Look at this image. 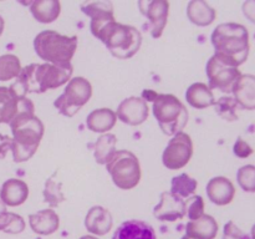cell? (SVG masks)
<instances>
[{
    "label": "cell",
    "mask_w": 255,
    "mask_h": 239,
    "mask_svg": "<svg viewBox=\"0 0 255 239\" xmlns=\"http://www.w3.org/2000/svg\"><path fill=\"white\" fill-rule=\"evenodd\" d=\"M72 71V66L60 67L47 62L30 64L21 69L16 81L10 87L21 97H26L30 92L42 94L47 90L57 89L67 84L71 79Z\"/></svg>",
    "instance_id": "obj_1"
},
{
    "label": "cell",
    "mask_w": 255,
    "mask_h": 239,
    "mask_svg": "<svg viewBox=\"0 0 255 239\" xmlns=\"http://www.w3.org/2000/svg\"><path fill=\"white\" fill-rule=\"evenodd\" d=\"M216 54L214 56L229 66L238 67L247 61L251 50L247 27L237 22L218 25L212 34Z\"/></svg>",
    "instance_id": "obj_2"
},
{
    "label": "cell",
    "mask_w": 255,
    "mask_h": 239,
    "mask_svg": "<svg viewBox=\"0 0 255 239\" xmlns=\"http://www.w3.org/2000/svg\"><path fill=\"white\" fill-rule=\"evenodd\" d=\"M9 124L12 132V158L16 163L27 161L34 156L41 142L44 123L34 112H20Z\"/></svg>",
    "instance_id": "obj_3"
},
{
    "label": "cell",
    "mask_w": 255,
    "mask_h": 239,
    "mask_svg": "<svg viewBox=\"0 0 255 239\" xmlns=\"http://www.w3.org/2000/svg\"><path fill=\"white\" fill-rule=\"evenodd\" d=\"M37 56L47 64L60 67L72 66L71 60L77 49V36H66L54 30H45L34 39Z\"/></svg>",
    "instance_id": "obj_4"
},
{
    "label": "cell",
    "mask_w": 255,
    "mask_h": 239,
    "mask_svg": "<svg viewBox=\"0 0 255 239\" xmlns=\"http://www.w3.org/2000/svg\"><path fill=\"white\" fill-rule=\"evenodd\" d=\"M101 40L117 59L127 60L138 52L142 45V35L136 27L121 22L110 21L95 35Z\"/></svg>",
    "instance_id": "obj_5"
},
{
    "label": "cell",
    "mask_w": 255,
    "mask_h": 239,
    "mask_svg": "<svg viewBox=\"0 0 255 239\" xmlns=\"http://www.w3.org/2000/svg\"><path fill=\"white\" fill-rule=\"evenodd\" d=\"M153 115L167 136L182 132L188 122V111L186 106L171 94H157L153 99Z\"/></svg>",
    "instance_id": "obj_6"
},
{
    "label": "cell",
    "mask_w": 255,
    "mask_h": 239,
    "mask_svg": "<svg viewBox=\"0 0 255 239\" xmlns=\"http://www.w3.org/2000/svg\"><path fill=\"white\" fill-rule=\"evenodd\" d=\"M107 172L119 188L128 191L141 181V166L136 154L127 149L115 152L106 163Z\"/></svg>",
    "instance_id": "obj_7"
},
{
    "label": "cell",
    "mask_w": 255,
    "mask_h": 239,
    "mask_svg": "<svg viewBox=\"0 0 255 239\" xmlns=\"http://www.w3.org/2000/svg\"><path fill=\"white\" fill-rule=\"evenodd\" d=\"M92 96V86L85 77H74L67 82L66 89L54 102L57 111L66 117H72L89 102Z\"/></svg>",
    "instance_id": "obj_8"
},
{
    "label": "cell",
    "mask_w": 255,
    "mask_h": 239,
    "mask_svg": "<svg viewBox=\"0 0 255 239\" xmlns=\"http://www.w3.org/2000/svg\"><path fill=\"white\" fill-rule=\"evenodd\" d=\"M193 154V142L189 134L184 132L174 134L173 138L169 139L166 149L162 156L164 167L168 169H181L187 166Z\"/></svg>",
    "instance_id": "obj_9"
},
{
    "label": "cell",
    "mask_w": 255,
    "mask_h": 239,
    "mask_svg": "<svg viewBox=\"0 0 255 239\" xmlns=\"http://www.w3.org/2000/svg\"><path fill=\"white\" fill-rule=\"evenodd\" d=\"M206 72L208 76L209 89H217L226 94H231L233 91L234 85L242 76L238 67L226 65L214 55L207 62Z\"/></svg>",
    "instance_id": "obj_10"
},
{
    "label": "cell",
    "mask_w": 255,
    "mask_h": 239,
    "mask_svg": "<svg viewBox=\"0 0 255 239\" xmlns=\"http://www.w3.org/2000/svg\"><path fill=\"white\" fill-rule=\"evenodd\" d=\"M31 100L21 97L11 87L0 86V123H10L20 112H34Z\"/></svg>",
    "instance_id": "obj_11"
},
{
    "label": "cell",
    "mask_w": 255,
    "mask_h": 239,
    "mask_svg": "<svg viewBox=\"0 0 255 239\" xmlns=\"http://www.w3.org/2000/svg\"><path fill=\"white\" fill-rule=\"evenodd\" d=\"M139 10L148 20L147 27L152 36L158 39L163 34L169 14V2L166 0H152V1H138Z\"/></svg>",
    "instance_id": "obj_12"
},
{
    "label": "cell",
    "mask_w": 255,
    "mask_h": 239,
    "mask_svg": "<svg viewBox=\"0 0 255 239\" xmlns=\"http://www.w3.org/2000/svg\"><path fill=\"white\" fill-rule=\"evenodd\" d=\"M149 110L147 102L141 97H128L125 99L117 107L116 116L120 121L129 126H138L148 119Z\"/></svg>",
    "instance_id": "obj_13"
},
{
    "label": "cell",
    "mask_w": 255,
    "mask_h": 239,
    "mask_svg": "<svg viewBox=\"0 0 255 239\" xmlns=\"http://www.w3.org/2000/svg\"><path fill=\"white\" fill-rule=\"evenodd\" d=\"M153 216L162 222L179 221L186 216L184 201L171 192H163L161 194L159 203L154 207Z\"/></svg>",
    "instance_id": "obj_14"
},
{
    "label": "cell",
    "mask_w": 255,
    "mask_h": 239,
    "mask_svg": "<svg viewBox=\"0 0 255 239\" xmlns=\"http://www.w3.org/2000/svg\"><path fill=\"white\" fill-rule=\"evenodd\" d=\"M81 10L91 17L90 29L94 36L107 22L115 21L114 5L111 1H86L81 4Z\"/></svg>",
    "instance_id": "obj_15"
},
{
    "label": "cell",
    "mask_w": 255,
    "mask_h": 239,
    "mask_svg": "<svg viewBox=\"0 0 255 239\" xmlns=\"http://www.w3.org/2000/svg\"><path fill=\"white\" fill-rule=\"evenodd\" d=\"M207 196L217 206H227L236 196V188L231 179L226 177H214L207 184Z\"/></svg>",
    "instance_id": "obj_16"
},
{
    "label": "cell",
    "mask_w": 255,
    "mask_h": 239,
    "mask_svg": "<svg viewBox=\"0 0 255 239\" xmlns=\"http://www.w3.org/2000/svg\"><path fill=\"white\" fill-rule=\"evenodd\" d=\"M112 239H157L151 224L142 221H126L115 231Z\"/></svg>",
    "instance_id": "obj_17"
},
{
    "label": "cell",
    "mask_w": 255,
    "mask_h": 239,
    "mask_svg": "<svg viewBox=\"0 0 255 239\" xmlns=\"http://www.w3.org/2000/svg\"><path fill=\"white\" fill-rule=\"evenodd\" d=\"M112 216L110 211L101 206H95L89 209L85 218V227L95 236H106L112 228Z\"/></svg>",
    "instance_id": "obj_18"
},
{
    "label": "cell",
    "mask_w": 255,
    "mask_h": 239,
    "mask_svg": "<svg viewBox=\"0 0 255 239\" xmlns=\"http://www.w3.org/2000/svg\"><path fill=\"white\" fill-rule=\"evenodd\" d=\"M29 197V187L24 181L10 178L2 183L0 189V201L9 207H17L24 203Z\"/></svg>",
    "instance_id": "obj_19"
},
{
    "label": "cell",
    "mask_w": 255,
    "mask_h": 239,
    "mask_svg": "<svg viewBox=\"0 0 255 239\" xmlns=\"http://www.w3.org/2000/svg\"><path fill=\"white\" fill-rule=\"evenodd\" d=\"M218 234V223L208 214H203L186 226V237L189 239H214Z\"/></svg>",
    "instance_id": "obj_20"
},
{
    "label": "cell",
    "mask_w": 255,
    "mask_h": 239,
    "mask_svg": "<svg viewBox=\"0 0 255 239\" xmlns=\"http://www.w3.org/2000/svg\"><path fill=\"white\" fill-rule=\"evenodd\" d=\"M32 232L40 236H50L59 229L60 219L54 209H42L29 216Z\"/></svg>",
    "instance_id": "obj_21"
},
{
    "label": "cell",
    "mask_w": 255,
    "mask_h": 239,
    "mask_svg": "<svg viewBox=\"0 0 255 239\" xmlns=\"http://www.w3.org/2000/svg\"><path fill=\"white\" fill-rule=\"evenodd\" d=\"M234 100L244 110H255V76L242 75L233 87Z\"/></svg>",
    "instance_id": "obj_22"
},
{
    "label": "cell",
    "mask_w": 255,
    "mask_h": 239,
    "mask_svg": "<svg viewBox=\"0 0 255 239\" xmlns=\"http://www.w3.org/2000/svg\"><path fill=\"white\" fill-rule=\"evenodd\" d=\"M187 16L197 26H208L216 20L217 12L203 0H193L187 5Z\"/></svg>",
    "instance_id": "obj_23"
},
{
    "label": "cell",
    "mask_w": 255,
    "mask_h": 239,
    "mask_svg": "<svg viewBox=\"0 0 255 239\" xmlns=\"http://www.w3.org/2000/svg\"><path fill=\"white\" fill-rule=\"evenodd\" d=\"M117 116L116 112L110 109L94 110L86 119V126L90 131L104 133L114 128L116 124Z\"/></svg>",
    "instance_id": "obj_24"
},
{
    "label": "cell",
    "mask_w": 255,
    "mask_h": 239,
    "mask_svg": "<svg viewBox=\"0 0 255 239\" xmlns=\"http://www.w3.org/2000/svg\"><path fill=\"white\" fill-rule=\"evenodd\" d=\"M186 100L192 107L198 110L207 109L216 104L213 92L203 82H196L191 85L186 92Z\"/></svg>",
    "instance_id": "obj_25"
},
{
    "label": "cell",
    "mask_w": 255,
    "mask_h": 239,
    "mask_svg": "<svg viewBox=\"0 0 255 239\" xmlns=\"http://www.w3.org/2000/svg\"><path fill=\"white\" fill-rule=\"evenodd\" d=\"M32 16L42 24H50L59 17L61 4L57 0H36L30 5Z\"/></svg>",
    "instance_id": "obj_26"
},
{
    "label": "cell",
    "mask_w": 255,
    "mask_h": 239,
    "mask_svg": "<svg viewBox=\"0 0 255 239\" xmlns=\"http://www.w3.org/2000/svg\"><path fill=\"white\" fill-rule=\"evenodd\" d=\"M117 138L114 133H105L94 144L95 161L99 164H106L116 152Z\"/></svg>",
    "instance_id": "obj_27"
},
{
    "label": "cell",
    "mask_w": 255,
    "mask_h": 239,
    "mask_svg": "<svg viewBox=\"0 0 255 239\" xmlns=\"http://www.w3.org/2000/svg\"><path fill=\"white\" fill-rule=\"evenodd\" d=\"M197 181L187 173H182L179 176L173 177L171 183V193L181 197V198H189L196 192Z\"/></svg>",
    "instance_id": "obj_28"
},
{
    "label": "cell",
    "mask_w": 255,
    "mask_h": 239,
    "mask_svg": "<svg viewBox=\"0 0 255 239\" xmlns=\"http://www.w3.org/2000/svg\"><path fill=\"white\" fill-rule=\"evenodd\" d=\"M21 71V64L19 57L6 54L0 56V81H9L19 76Z\"/></svg>",
    "instance_id": "obj_29"
},
{
    "label": "cell",
    "mask_w": 255,
    "mask_h": 239,
    "mask_svg": "<svg viewBox=\"0 0 255 239\" xmlns=\"http://www.w3.org/2000/svg\"><path fill=\"white\" fill-rule=\"evenodd\" d=\"M25 221L21 216L12 212H2L0 214V231L9 234H19L24 232Z\"/></svg>",
    "instance_id": "obj_30"
},
{
    "label": "cell",
    "mask_w": 255,
    "mask_h": 239,
    "mask_svg": "<svg viewBox=\"0 0 255 239\" xmlns=\"http://www.w3.org/2000/svg\"><path fill=\"white\" fill-rule=\"evenodd\" d=\"M216 107V112L222 117L223 120L229 122H233L238 120V114H237V109H238V104L232 96H223L216 101L214 104Z\"/></svg>",
    "instance_id": "obj_31"
},
{
    "label": "cell",
    "mask_w": 255,
    "mask_h": 239,
    "mask_svg": "<svg viewBox=\"0 0 255 239\" xmlns=\"http://www.w3.org/2000/svg\"><path fill=\"white\" fill-rule=\"evenodd\" d=\"M42 193H44V201L50 207H57L61 202L65 201V196L61 191V182L55 181L54 176L50 177L46 181Z\"/></svg>",
    "instance_id": "obj_32"
},
{
    "label": "cell",
    "mask_w": 255,
    "mask_h": 239,
    "mask_svg": "<svg viewBox=\"0 0 255 239\" xmlns=\"http://www.w3.org/2000/svg\"><path fill=\"white\" fill-rule=\"evenodd\" d=\"M237 181L243 191L255 193V166L247 164L241 167L237 173Z\"/></svg>",
    "instance_id": "obj_33"
},
{
    "label": "cell",
    "mask_w": 255,
    "mask_h": 239,
    "mask_svg": "<svg viewBox=\"0 0 255 239\" xmlns=\"http://www.w3.org/2000/svg\"><path fill=\"white\" fill-rule=\"evenodd\" d=\"M184 212L186 216L191 221L199 218L203 216L204 212V201L201 196H191L184 201Z\"/></svg>",
    "instance_id": "obj_34"
},
{
    "label": "cell",
    "mask_w": 255,
    "mask_h": 239,
    "mask_svg": "<svg viewBox=\"0 0 255 239\" xmlns=\"http://www.w3.org/2000/svg\"><path fill=\"white\" fill-rule=\"evenodd\" d=\"M223 239H252V237L249 236L248 233L242 231L241 228H238V227L231 221L224 226Z\"/></svg>",
    "instance_id": "obj_35"
},
{
    "label": "cell",
    "mask_w": 255,
    "mask_h": 239,
    "mask_svg": "<svg viewBox=\"0 0 255 239\" xmlns=\"http://www.w3.org/2000/svg\"><path fill=\"white\" fill-rule=\"evenodd\" d=\"M233 151L234 154H236L237 157H239V158H248V157L251 156V154H253L254 152L253 148L249 146V143H247L242 137H239V138L237 139L236 143H234Z\"/></svg>",
    "instance_id": "obj_36"
},
{
    "label": "cell",
    "mask_w": 255,
    "mask_h": 239,
    "mask_svg": "<svg viewBox=\"0 0 255 239\" xmlns=\"http://www.w3.org/2000/svg\"><path fill=\"white\" fill-rule=\"evenodd\" d=\"M12 138L7 134L0 133V159H4L9 149H11Z\"/></svg>",
    "instance_id": "obj_37"
},
{
    "label": "cell",
    "mask_w": 255,
    "mask_h": 239,
    "mask_svg": "<svg viewBox=\"0 0 255 239\" xmlns=\"http://www.w3.org/2000/svg\"><path fill=\"white\" fill-rule=\"evenodd\" d=\"M243 14L249 21L255 24V0H248V1L243 2Z\"/></svg>",
    "instance_id": "obj_38"
},
{
    "label": "cell",
    "mask_w": 255,
    "mask_h": 239,
    "mask_svg": "<svg viewBox=\"0 0 255 239\" xmlns=\"http://www.w3.org/2000/svg\"><path fill=\"white\" fill-rule=\"evenodd\" d=\"M4 25H5V22H4V19H2V17L0 16V36H1L2 31H4Z\"/></svg>",
    "instance_id": "obj_39"
},
{
    "label": "cell",
    "mask_w": 255,
    "mask_h": 239,
    "mask_svg": "<svg viewBox=\"0 0 255 239\" xmlns=\"http://www.w3.org/2000/svg\"><path fill=\"white\" fill-rule=\"evenodd\" d=\"M6 211V206H5L4 203H2L1 201H0V214L2 213V212H5Z\"/></svg>",
    "instance_id": "obj_40"
},
{
    "label": "cell",
    "mask_w": 255,
    "mask_h": 239,
    "mask_svg": "<svg viewBox=\"0 0 255 239\" xmlns=\"http://www.w3.org/2000/svg\"><path fill=\"white\" fill-rule=\"evenodd\" d=\"M80 239H97V238L96 237H92V236H84V237H81Z\"/></svg>",
    "instance_id": "obj_41"
},
{
    "label": "cell",
    "mask_w": 255,
    "mask_h": 239,
    "mask_svg": "<svg viewBox=\"0 0 255 239\" xmlns=\"http://www.w3.org/2000/svg\"><path fill=\"white\" fill-rule=\"evenodd\" d=\"M252 239H255V224L253 226V228H252V234H251Z\"/></svg>",
    "instance_id": "obj_42"
},
{
    "label": "cell",
    "mask_w": 255,
    "mask_h": 239,
    "mask_svg": "<svg viewBox=\"0 0 255 239\" xmlns=\"http://www.w3.org/2000/svg\"><path fill=\"white\" fill-rule=\"evenodd\" d=\"M182 239H189V238H187V237H183V238H182Z\"/></svg>",
    "instance_id": "obj_43"
}]
</instances>
